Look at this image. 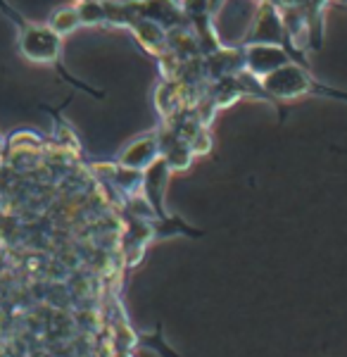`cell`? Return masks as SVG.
I'll list each match as a JSON object with an SVG mask.
<instances>
[{"instance_id": "6da1fadb", "label": "cell", "mask_w": 347, "mask_h": 357, "mask_svg": "<svg viewBox=\"0 0 347 357\" xmlns=\"http://www.w3.org/2000/svg\"><path fill=\"white\" fill-rule=\"evenodd\" d=\"M0 10L15 22L17 31H20V50L29 60L36 62H57V50H60V38L45 26H38L33 22L24 20L20 13H15L5 0H0Z\"/></svg>"}]
</instances>
